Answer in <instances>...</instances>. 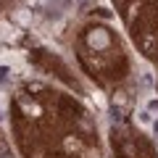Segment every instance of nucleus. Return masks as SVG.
Listing matches in <instances>:
<instances>
[{
	"mask_svg": "<svg viewBox=\"0 0 158 158\" xmlns=\"http://www.w3.org/2000/svg\"><path fill=\"white\" fill-rule=\"evenodd\" d=\"M113 3H116V8H118V11H121V13H124V16H127L132 6H137V3H140V6H142L145 0H113Z\"/></svg>",
	"mask_w": 158,
	"mask_h": 158,
	"instance_id": "7ed1b4c3",
	"label": "nucleus"
},
{
	"mask_svg": "<svg viewBox=\"0 0 158 158\" xmlns=\"http://www.w3.org/2000/svg\"><path fill=\"white\" fill-rule=\"evenodd\" d=\"M111 145L116 158H156L153 145L135 129H124V127H113L111 132Z\"/></svg>",
	"mask_w": 158,
	"mask_h": 158,
	"instance_id": "f03ea898",
	"label": "nucleus"
},
{
	"mask_svg": "<svg viewBox=\"0 0 158 158\" xmlns=\"http://www.w3.org/2000/svg\"><path fill=\"white\" fill-rule=\"evenodd\" d=\"M129 27L135 45L148 58H158V0H145Z\"/></svg>",
	"mask_w": 158,
	"mask_h": 158,
	"instance_id": "f257e3e1",
	"label": "nucleus"
},
{
	"mask_svg": "<svg viewBox=\"0 0 158 158\" xmlns=\"http://www.w3.org/2000/svg\"><path fill=\"white\" fill-rule=\"evenodd\" d=\"M58 158H63V156H58Z\"/></svg>",
	"mask_w": 158,
	"mask_h": 158,
	"instance_id": "20e7f679",
	"label": "nucleus"
}]
</instances>
